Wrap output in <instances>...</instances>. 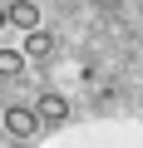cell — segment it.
I'll use <instances>...</instances> for the list:
<instances>
[{
  "label": "cell",
  "instance_id": "1",
  "mask_svg": "<svg viewBox=\"0 0 143 148\" xmlns=\"http://www.w3.org/2000/svg\"><path fill=\"white\" fill-rule=\"evenodd\" d=\"M5 128H10L15 138H30V133L40 128V119H35V109H20V104H15V109L5 114Z\"/></svg>",
  "mask_w": 143,
  "mask_h": 148
},
{
  "label": "cell",
  "instance_id": "6",
  "mask_svg": "<svg viewBox=\"0 0 143 148\" xmlns=\"http://www.w3.org/2000/svg\"><path fill=\"white\" fill-rule=\"evenodd\" d=\"M5 25H10V20H5V10H0V30H5Z\"/></svg>",
  "mask_w": 143,
  "mask_h": 148
},
{
  "label": "cell",
  "instance_id": "2",
  "mask_svg": "<svg viewBox=\"0 0 143 148\" xmlns=\"http://www.w3.org/2000/svg\"><path fill=\"white\" fill-rule=\"evenodd\" d=\"M69 114V104H64V94H44L40 104H35V119H44V123H59Z\"/></svg>",
  "mask_w": 143,
  "mask_h": 148
},
{
  "label": "cell",
  "instance_id": "4",
  "mask_svg": "<svg viewBox=\"0 0 143 148\" xmlns=\"http://www.w3.org/2000/svg\"><path fill=\"white\" fill-rule=\"evenodd\" d=\"M49 45H54V40H49L44 30H30V40H25V54H35V59H44V54H49Z\"/></svg>",
  "mask_w": 143,
  "mask_h": 148
},
{
  "label": "cell",
  "instance_id": "3",
  "mask_svg": "<svg viewBox=\"0 0 143 148\" xmlns=\"http://www.w3.org/2000/svg\"><path fill=\"white\" fill-rule=\"evenodd\" d=\"M10 25H20V30H40V10H35V0H20V5H10V15H5Z\"/></svg>",
  "mask_w": 143,
  "mask_h": 148
},
{
  "label": "cell",
  "instance_id": "5",
  "mask_svg": "<svg viewBox=\"0 0 143 148\" xmlns=\"http://www.w3.org/2000/svg\"><path fill=\"white\" fill-rule=\"evenodd\" d=\"M25 69V54L20 49H0V74H20Z\"/></svg>",
  "mask_w": 143,
  "mask_h": 148
}]
</instances>
